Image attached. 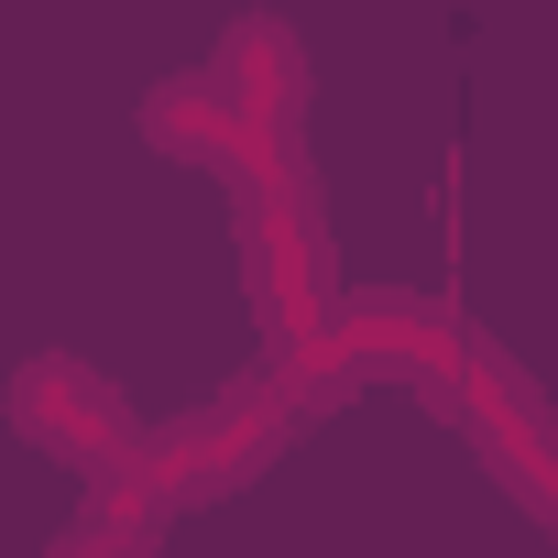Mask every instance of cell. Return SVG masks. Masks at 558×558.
<instances>
[{
    "label": "cell",
    "instance_id": "cell-1",
    "mask_svg": "<svg viewBox=\"0 0 558 558\" xmlns=\"http://www.w3.org/2000/svg\"><path fill=\"white\" fill-rule=\"evenodd\" d=\"M286 438H296V395H286V373H263V384H241V395H219V405H197V416H175V427H143V449H132L99 493L132 504L143 525H165V514L219 504V493H241L252 471H274Z\"/></svg>",
    "mask_w": 558,
    "mask_h": 558
},
{
    "label": "cell",
    "instance_id": "cell-2",
    "mask_svg": "<svg viewBox=\"0 0 558 558\" xmlns=\"http://www.w3.org/2000/svg\"><path fill=\"white\" fill-rule=\"evenodd\" d=\"M460 351H471V329H460L438 296H340V318H329L307 351H286L274 373H286V395H296V416H307V405H340V395H362V384H438V395H449Z\"/></svg>",
    "mask_w": 558,
    "mask_h": 558
},
{
    "label": "cell",
    "instance_id": "cell-3",
    "mask_svg": "<svg viewBox=\"0 0 558 558\" xmlns=\"http://www.w3.org/2000/svg\"><path fill=\"white\" fill-rule=\"evenodd\" d=\"M143 143L175 154V165H208V175L241 186V197H318L307 143H296V132H274V121H252V110L219 99L208 77H165V88L143 99Z\"/></svg>",
    "mask_w": 558,
    "mask_h": 558
},
{
    "label": "cell",
    "instance_id": "cell-4",
    "mask_svg": "<svg viewBox=\"0 0 558 558\" xmlns=\"http://www.w3.org/2000/svg\"><path fill=\"white\" fill-rule=\"evenodd\" d=\"M241 274H252V307H263L274 362L307 351L340 318V263H329L318 197H241Z\"/></svg>",
    "mask_w": 558,
    "mask_h": 558
},
{
    "label": "cell",
    "instance_id": "cell-5",
    "mask_svg": "<svg viewBox=\"0 0 558 558\" xmlns=\"http://www.w3.org/2000/svg\"><path fill=\"white\" fill-rule=\"evenodd\" d=\"M12 427H23L45 460H66L77 482H110V471L143 449V405H132L99 362H77V351H34V362L12 373Z\"/></svg>",
    "mask_w": 558,
    "mask_h": 558
},
{
    "label": "cell",
    "instance_id": "cell-6",
    "mask_svg": "<svg viewBox=\"0 0 558 558\" xmlns=\"http://www.w3.org/2000/svg\"><path fill=\"white\" fill-rule=\"evenodd\" d=\"M449 395H460V427L482 438V460L504 471V493L558 536V416L536 405V384H525L493 340H471L460 373H449Z\"/></svg>",
    "mask_w": 558,
    "mask_h": 558
},
{
    "label": "cell",
    "instance_id": "cell-7",
    "mask_svg": "<svg viewBox=\"0 0 558 558\" xmlns=\"http://www.w3.org/2000/svg\"><path fill=\"white\" fill-rule=\"evenodd\" d=\"M197 77L219 99H241L252 121H274V132H296V110H307V45H296V23H274V12H241Z\"/></svg>",
    "mask_w": 558,
    "mask_h": 558
},
{
    "label": "cell",
    "instance_id": "cell-8",
    "mask_svg": "<svg viewBox=\"0 0 558 558\" xmlns=\"http://www.w3.org/2000/svg\"><path fill=\"white\" fill-rule=\"evenodd\" d=\"M45 558H154V525H143L132 504H110V493H99V504H88V514H77Z\"/></svg>",
    "mask_w": 558,
    "mask_h": 558
}]
</instances>
